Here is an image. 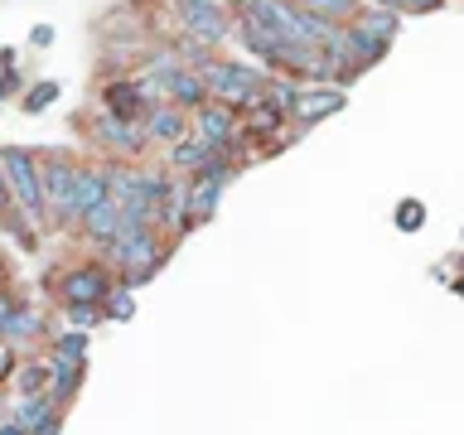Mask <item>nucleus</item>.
<instances>
[{
	"label": "nucleus",
	"instance_id": "obj_16",
	"mask_svg": "<svg viewBox=\"0 0 464 435\" xmlns=\"http://www.w3.org/2000/svg\"><path fill=\"white\" fill-rule=\"evenodd\" d=\"M353 24H358L368 39L392 44V39H397V29H401V14H397V10H387V5H372V10H362Z\"/></svg>",
	"mask_w": 464,
	"mask_h": 435
},
{
	"label": "nucleus",
	"instance_id": "obj_33",
	"mask_svg": "<svg viewBox=\"0 0 464 435\" xmlns=\"http://www.w3.org/2000/svg\"><path fill=\"white\" fill-rule=\"evenodd\" d=\"M10 208V188H5V174H0V213Z\"/></svg>",
	"mask_w": 464,
	"mask_h": 435
},
{
	"label": "nucleus",
	"instance_id": "obj_22",
	"mask_svg": "<svg viewBox=\"0 0 464 435\" xmlns=\"http://www.w3.org/2000/svg\"><path fill=\"white\" fill-rule=\"evenodd\" d=\"M58 92H63V87H58L53 78H49V82H39V87H29V92H24V111H29V116H39V111L49 107V102H53Z\"/></svg>",
	"mask_w": 464,
	"mask_h": 435
},
{
	"label": "nucleus",
	"instance_id": "obj_13",
	"mask_svg": "<svg viewBox=\"0 0 464 435\" xmlns=\"http://www.w3.org/2000/svg\"><path fill=\"white\" fill-rule=\"evenodd\" d=\"M39 179H44V208L68 213V198H72V179H78V169H72L68 160H49V165H39Z\"/></svg>",
	"mask_w": 464,
	"mask_h": 435
},
{
	"label": "nucleus",
	"instance_id": "obj_9",
	"mask_svg": "<svg viewBox=\"0 0 464 435\" xmlns=\"http://www.w3.org/2000/svg\"><path fill=\"white\" fill-rule=\"evenodd\" d=\"M78 223H82V232H87L92 242H111V237H121V232H130V227H145L140 218H130L126 208H116L111 198L97 203V208L87 213V218H78Z\"/></svg>",
	"mask_w": 464,
	"mask_h": 435
},
{
	"label": "nucleus",
	"instance_id": "obj_15",
	"mask_svg": "<svg viewBox=\"0 0 464 435\" xmlns=\"http://www.w3.org/2000/svg\"><path fill=\"white\" fill-rule=\"evenodd\" d=\"M169 160H174V169L198 174V169H208L213 160H223V155H218L213 145H203V140H194V136H184V140H174V145H169Z\"/></svg>",
	"mask_w": 464,
	"mask_h": 435
},
{
	"label": "nucleus",
	"instance_id": "obj_17",
	"mask_svg": "<svg viewBox=\"0 0 464 435\" xmlns=\"http://www.w3.org/2000/svg\"><path fill=\"white\" fill-rule=\"evenodd\" d=\"M39 329H44V319H39V310H29V304H14V310H10V319L0 324V334H5L10 343H24V339H34Z\"/></svg>",
	"mask_w": 464,
	"mask_h": 435
},
{
	"label": "nucleus",
	"instance_id": "obj_14",
	"mask_svg": "<svg viewBox=\"0 0 464 435\" xmlns=\"http://www.w3.org/2000/svg\"><path fill=\"white\" fill-rule=\"evenodd\" d=\"M150 107V97L140 92V82H107V92H102V111H111V116H130V121H136V116Z\"/></svg>",
	"mask_w": 464,
	"mask_h": 435
},
{
	"label": "nucleus",
	"instance_id": "obj_27",
	"mask_svg": "<svg viewBox=\"0 0 464 435\" xmlns=\"http://www.w3.org/2000/svg\"><path fill=\"white\" fill-rule=\"evenodd\" d=\"M68 319H72L78 329H92L97 319H102V304H68Z\"/></svg>",
	"mask_w": 464,
	"mask_h": 435
},
{
	"label": "nucleus",
	"instance_id": "obj_21",
	"mask_svg": "<svg viewBox=\"0 0 464 435\" xmlns=\"http://www.w3.org/2000/svg\"><path fill=\"white\" fill-rule=\"evenodd\" d=\"M14 382H20L24 397H44V392H49V368L29 362V368H20V377H14Z\"/></svg>",
	"mask_w": 464,
	"mask_h": 435
},
{
	"label": "nucleus",
	"instance_id": "obj_18",
	"mask_svg": "<svg viewBox=\"0 0 464 435\" xmlns=\"http://www.w3.org/2000/svg\"><path fill=\"white\" fill-rule=\"evenodd\" d=\"M78 377H82V362H72V358H58V353H53V372H49V392H53V401H63Z\"/></svg>",
	"mask_w": 464,
	"mask_h": 435
},
{
	"label": "nucleus",
	"instance_id": "obj_24",
	"mask_svg": "<svg viewBox=\"0 0 464 435\" xmlns=\"http://www.w3.org/2000/svg\"><path fill=\"white\" fill-rule=\"evenodd\" d=\"M58 358H72V362H82V353H87V329H68L63 339H58V348H53Z\"/></svg>",
	"mask_w": 464,
	"mask_h": 435
},
{
	"label": "nucleus",
	"instance_id": "obj_12",
	"mask_svg": "<svg viewBox=\"0 0 464 435\" xmlns=\"http://www.w3.org/2000/svg\"><path fill=\"white\" fill-rule=\"evenodd\" d=\"M97 203H107V169H78V179H72V198H68V213H63V218H87Z\"/></svg>",
	"mask_w": 464,
	"mask_h": 435
},
{
	"label": "nucleus",
	"instance_id": "obj_2",
	"mask_svg": "<svg viewBox=\"0 0 464 435\" xmlns=\"http://www.w3.org/2000/svg\"><path fill=\"white\" fill-rule=\"evenodd\" d=\"M0 174H5V188H10V198L24 208L29 223H39L44 218V179H39V160L20 150V145H5L0 150Z\"/></svg>",
	"mask_w": 464,
	"mask_h": 435
},
{
	"label": "nucleus",
	"instance_id": "obj_32",
	"mask_svg": "<svg viewBox=\"0 0 464 435\" xmlns=\"http://www.w3.org/2000/svg\"><path fill=\"white\" fill-rule=\"evenodd\" d=\"M10 310H14V300H10V295H0V324L10 319Z\"/></svg>",
	"mask_w": 464,
	"mask_h": 435
},
{
	"label": "nucleus",
	"instance_id": "obj_7",
	"mask_svg": "<svg viewBox=\"0 0 464 435\" xmlns=\"http://www.w3.org/2000/svg\"><path fill=\"white\" fill-rule=\"evenodd\" d=\"M140 130H145V145L160 140V145H174L188 136V111L174 107V102H150L140 111Z\"/></svg>",
	"mask_w": 464,
	"mask_h": 435
},
{
	"label": "nucleus",
	"instance_id": "obj_20",
	"mask_svg": "<svg viewBox=\"0 0 464 435\" xmlns=\"http://www.w3.org/2000/svg\"><path fill=\"white\" fill-rule=\"evenodd\" d=\"M49 416H53V401H49V397H24L20 411H14V426H20V430H34V426H44Z\"/></svg>",
	"mask_w": 464,
	"mask_h": 435
},
{
	"label": "nucleus",
	"instance_id": "obj_31",
	"mask_svg": "<svg viewBox=\"0 0 464 435\" xmlns=\"http://www.w3.org/2000/svg\"><path fill=\"white\" fill-rule=\"evenodd\" d=\"M0 377H10V348L0 343Z\"/></svg>",
	"mask_w": 464,
	"mask_h": 435
},
{
	"label": "nucleus",
	"instance_id": "obj_30",
	"mask_svg": "<svg viewBox=\"0 0 464 435\" xmlns=\"http://www.w3.org/2000/svg\"><path fill=\"white\" fill-rule=\"evenodd\" d=\"M34 435H58V416H49L44 426H34Z\"/></svg>",
	"mask_w": 464,
	"mask_h": 435
},
{
	"label": "nucleus",
	"instance_id": "obj_3",
	"mask_svg": "<svg viewBox=\"0 0 464 435\" xmlns=\"http://www.w3.org/2000/svg\"><path fill=\"white\" fill-rule=\"evenodd\" d=\"M232 179V160H213L208 169L188 174L184 179V223L179 227H194V223H208V218L218 213V203H223V188Z\"/></svg>",
	"mask_w": 464,
	"mask_h": 435
},
{
	"label": "nucleus",
	"instance_id": "obj_1",
	"mask_svg": "<svg viewBox=\"0 0 464 435\" xmlns=\"http://www.w3.org/2000/svg\"><path fill=\"white\" fill-rule=\"evenodd\" d=\"M198 78H203V92H208V102H218V107H256L261 102V72L246 68V63H227V58H208V63H198Z\"/></svg>",
	"mask_w": 464,
	"mask_h": 435
},
{
	"label": "nucleus",
	"instance_id": "obj_25",
	"mask_svg": "<svg viewBox=\"0 0 464 435\" xmlns=\"http://www.w3.org/2000/svg\"><path fill=\"white\" fill-rule=\"evenodd\" d=\"M420 218H426V203H416V198H401V203H397V227H401V232H416Z\"/></svg>",
	"mask_w": 464,
	"mask_h": 435
},
{
	"label": "nucleus",
	"instance_id": "obj_29",
	"mask_svg": "<svg viewBox=\"0 0 464 435\" xmlns=\"http://www.w3.org/2000/svg\"><path fill=\"white\" fill-rule=\"evenodd\" d=\"M14 87H20V78H14V72H0V102H5Z\"/></svg>",
	"mask_w": 464,
	"mask_h": 435
},
{
	"label": "nucleus",
	"instance_id": "obj_28",
	"mask_svg": "<svg viewBox=\"0 0 464 435\" xmlns=\"http://www.w3.org/2000/svg\"><path fill=\"white\" fill-rule=\"evenodd\" d=\"M29 44H39V49H44V44H53V29H49V24H34V34H29Z\"/></svg>",
	"mask_w": 464,
	"mask_h": 435
},
{
	"label": "nucleus",
	"instance_id": "obj_6",
	"mask_svg": "<svg viewBox=\"0 0 464 435\" xmlns=\"http://www.w3.org/2000/svg\"><path fill=\"white\" fill-rule=\"evenodd\" d=\"M92 140L107 145V150H116V155H140L145 150L140 121H130V116H111V111L92 116Z\"/></svg>",
	"mask_w": 464,
	"mask_h": 435
},
{
	"label": "nucleus",
	"instance_id": "obj_4",
	"mask_svg": "<svg viewBox=\"0 0 464 435\" xmlns=\"http://www.w3.org/2000/svg\"><path fill=\"white\" fill-rule=\"evenodd\" d=\"M107 246H111L116 266L126 271L130 285L150 281V276L160 271V246H155V232L150 227H130V232H121V237H111Z\"/></svg>",
	"mask_w": 464,
	"mask_h": 435
},
{
	"label": "nucleus",
	"instance_id": "obj_19",
	"mask_svg": "<svg viewBox=\"0 0 464 435\" xmlns=\"http://www.w3.org/2000/svg\"><path fill=\"white\" fill-rule=\"evenodd\" d=\"M290 5H300V10H310V14H319V20L339 24V20H348V14L358 10V0H290Z\"/></svg>",
	"mask_w": 464,
	"mask_h": 435
},
{
	"label": "nucleus",
	"instance_id": "obj_23",
	"mask_svg": "<svg viewBox=\"0 0 464 435\" xmlns=\"http://www.w3.org/2000/svg\"><path fill=\"white\" fill-rule=\"evenodd\" d=\"M102 314H111V319H130V314H136V300H130V290H107V300H102Z\"/></svg>",
	"mask_w": 464,
	"mask_h": 435
},
{
	"label": "nucleus",
	"instance_id": "obj_11",
	"mask_svg": "<svg viewBox=\"0 0 464 435\" xmlns=\"http://www.w3.org/2000/svg\"><path fill=\"white\" fill-rule=\"evenodd\" d=\"M107 271L102 266H78V271H68L63 276V300L68 304H102L107 300Z\"/></svg>",
	"mask_w": 464,
	"mask_h": 435
},
{
	"label": "nucleus",
	"instance_id": "obj_26",
	"mask_svg": "<svg viewBox=\"0 0 464 435\" xmlns=\"http://www.w3.org/2000/svg\"><path fill=\"white\" fill-rule=\"evenodd\" d=\"M377 5H387L397 14H420V10H440V0H377Z\"/></svg>",
	"mask_w": 464,
	"mask_h": 435
},
{
	"label": "nucleus",
	"instance_id": "obj_34",
	"mask_svg": "<svg viewBox=\"0 0 464 435\" xmlns=\"http://www.w3.org/2000/svg\"><path fill=\"white\" fill-rule=\"evenodd\" d=\"M0 435H24L20 426H14V420H10V426H0Z\"/></svg>",
	"mask_w": 464,
	"mask_h": 435
},
{
	"label": "nucleus",
	"instance_id": "obj_5",
	"mask_svg": "<svg viewBox=\"0 0 464 435\" xmlns=\"http://www.w3.org/2000/svg\"><path fill=\"white\" fill-rule=\"evenodd\" d=\"M194 130L188 136L213 145L218 155H227L232 145H237V111L232 107H218V102H203V107H194V121H188Z\"/></svg>",
	"mask_w": 464,
	"mask_h": 435
},
{
	"label": "nucleus",
	"instance_id": "obj_8",
	"mask_svg": "<svg viewBox=\"0 0 464 435\" xmlns=\"http://www.w3.org/2000/svg\"><path fill=\"white\" fill-rule=\"evenodd\" d=\"M348 107V92L343 87H300V97H295V107H290V116H295L300 126H319L324 116L334 111H343Z\"/></svg>",
	"mask_w": 464,
	"mask_h": 435
},
{
	"label": "nucleus",
	"instance_id": "obj_10",
	"mask_svg": "<svg viewBox=\"0 0 464 435\" xmlns=\"http://www.w3.org/2000/svg\"><path fill=\"white\" fill-rule=\"evenodd\" d=\"M237 39L246 44V49H252L261 63H285L290 58V39H281L276 34V29H266V24H256V20H237Z\"/></svg>",
	"mask_w": 464,
	"mask_h": 435
}]
</instances>
